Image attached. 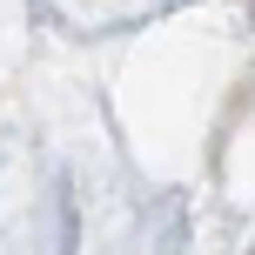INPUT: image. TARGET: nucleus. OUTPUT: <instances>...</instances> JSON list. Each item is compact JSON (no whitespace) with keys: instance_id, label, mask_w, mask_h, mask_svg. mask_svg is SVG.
<instances>
[]
</instances>
